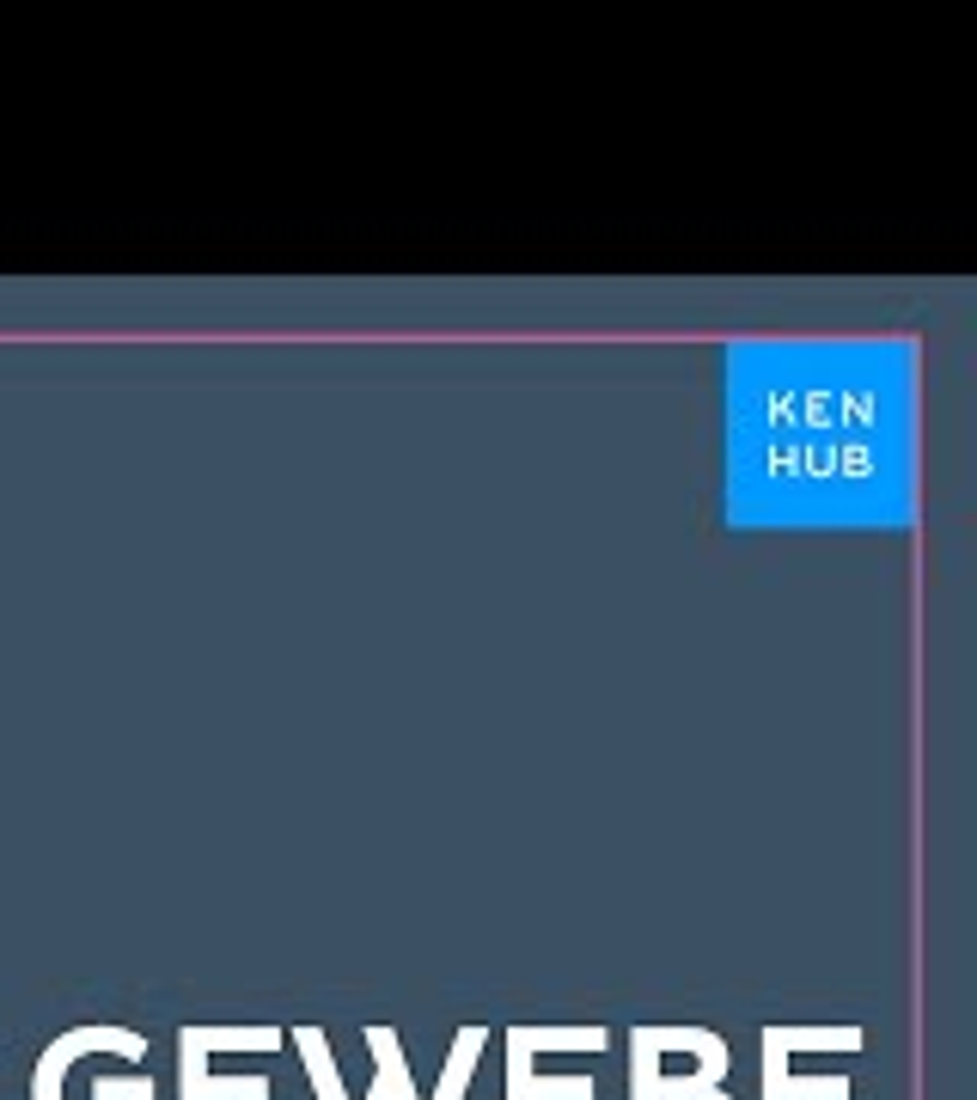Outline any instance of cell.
I'll use <instances>...</instances> for the list:
<instances>
[{
	"label": "cell",
	"instance_id": "cell-2",
	"mask_svg": "<svg viewBox=\"0 0 977 1100\" xmlns=\"http://www.w3.org/2000/svg\"><path fill=\"white\" fill-rule=\"evenodd\" d=\"M508 1100H592V1076H538L531 1052L508 1039Z\"/></svg>",
	"mask_w": 977,
	"mask_h": 1100
},
{
	"label": "cell",
	"instance_id": "cell-1",
	"mask_svg": "<svg viewBox=\"0 0 977 1100\" xmlns=\"http://www.w3.org/2000/svg\"><path fill=\"white\" fill-rule=\"evenodd\" d=\"M642 1033H648L653 1052H696V1076L709 1082V1088L727 1082L733 1052H727V1039H721V1033H709V1027H642Z\"/></svg>",
	"mask_w": 977,
	"mask_h": 1100
},
{
	"label": "cell",
	"instance_id": "cell-5",
	"mask_svg": "<svg viewBox=\"0 0 977 1100\" xmlns=\"http://www.w3.org/2000/svg\"><path fill=\"white\" fill-rule=\"evenodd\" d=\"M764 1045L776 1052H861V1027H764Z\"/></svg>",
	"mask_w": 977,
	"mask_h": 1100
},
{
	"label": "cell",
	"instance_id": "cell-10",
	"mask_svg": "<svg viewBox=\"0 0 977 1100\" xmlns=\"http://www.w3.org/2000/svg\"><path fill=\"white\" fill-rule=\"evenodd\" d=\"M477 1045H483V1027H458L452 1058H447V1070H440V1095H434V1100H458V1095H465L470 1070H477Z\"/></svg>",
	"mask_w": 977,
	"mask_h": 1100
},
{
	"label": "cell",
	"instance_id": "cell-4",
	"mask_svg": "<svg viewBox=\"0 0 977 1100\" xmlns=\"http://www.w3.org/2000/svg\"><path fill=\"white\" fill-rule=\"evenodd\" d=\"M214 1095H232V1100H269V1076L208 1082V1052L183 1045V1100H214Z\"/></svg>",
	"mask_w": 977,
	"mask_h": 1100
},
{
	"label": "cell",
	"instance_id": "cell-3",
	"mask_svg": "<svg viewBox=\"0 0 977 1100\" xmlns=\"http://www.w3.org/2000/svg\"><path fill=\"white\" fill-rule=\"evenodd\" d=\"M764 1100H849V1076L794 1082V1076H788V1052L764 1045Z\"/></svg>",
	"mask_w": 977,
	"mask_h": 1100
},
{
	"label": "cell",
	"instance_id": "cell-8",
	"mask_svg": "<svg viewBox=\"0 0 977 1100\" xmlns=\"http://www.w3.org/2000/svg\"><path fill=\"white\" fill-rule=\"evenodd\" d=\"M366 1045H373V1064H379V1082H386V1100H416L409 1088V1064H404V1045L391 1027H366Z\"/></svg>",
	"mask_w": 977,
	"mask_h": 1100
},
{
	"label": "cell",
	"instance_id": "cell-11",
	"mask_svg": "<svg viewBox=\"0 0 977 1100\" xmlns=\"http://www.w3.org/2000/svg\"><path fill=\"white\" fill-rule=\"evenodd\" d=\"M630 1100H653V1082H660V1052H653L648 1045V1033H642V1027H635L630 1033Z\"/></svg>",
	"mask_w": 977,
	"mask_h": 1100
},
{
	"label": "cell",
	"instance_id": "cell-9",
	"mask_svg": "<svg viewBox=\"0 0 977 1100\" xmlns=\"http://www.w3.org/2000/svg\"><path fill=\"white\" fill-rule=\"evenodd\" d=\"M293 1045H300L305 1076H312L318 1100H348V1095H343V1076H336V1058H330V1045H324V1033H318V1027H300V1033H293Z\"/></svg>",
	"mask_w": 977,
	"mask_h": 1100
},
{
	"label": "cell",
	"instance_id": "cell-7",
	"mask_svg": "<svg viewBox=\"0 0 977 1100\" xmlns=\"http://www.w3.org/2000/svg\"><path fill=\"white\" fill-rule=\"evenodd\" d=\"M526 1052H605V1027H508Z\"/></svg>",
	"mask_w": 977,
	"mask_h": 1100
},
{
	"label": "cell",
	"instance_id": "cell-6",
	"mask_svg": "<svg viewBox=\"0 0 977 1100\" xmlns=\"http://www.w3.org/2000/svg\"><path fill=\"white\" fill-rule=\"evenodd\" d=\"M183 1045L196 1052H282L275 1027H183Z\"/></svg>",
	"mask_w": 977,
	"mask_h": 1100
}]
</instances>
